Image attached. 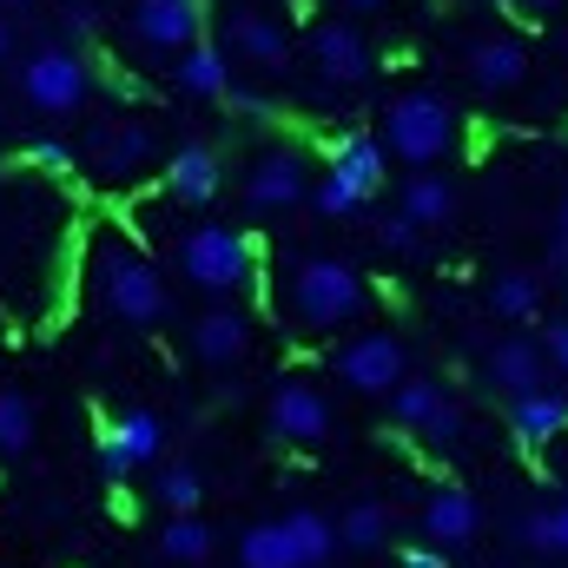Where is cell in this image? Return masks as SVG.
<instances>
[{"mask_svg":"<svg viewBox=\"0 0 568 568\" xmlns=\"http://www.w3.org/2000/svg\"><path fill=\"white\" fill-rule=\"evenodd\" d=\"M397 568H449V562H443L436 549H404V556H397Z\"/></svg>","mask_w":568,"mask_h":568,"instance_id":"36","label":"cell"},{"mask_svg":"<svg viewBox=\"0 0 568 568\" xmlns=\"http://www.w3.org/2000/svg\"><path fill=\"white\" fill-rule=\"evenodd\" d=\"M297 199H311V165H304V152H297V145L258 152L252 172H245V205H252V212H291Z\"/></svg>","mask_w":568,"mask_h":568,"instance_id":"10","label":"cell"},{"mask_svg":"<svg viewBox=\"0 0 568 568\" xmlns=\"http://www.w3.org/2000/svg\"><path fill=\"white\" fill-rule=\"evenodd\" d=\"M331 371H337V384H351L357 397H390V390L410 377V357H404V344H397L390 331H357V337L337 344Z\"/></svg>","mask_w":568,"mask_h":568,"instance_id":"6","label":"cell"},{"mask_svg":"<svg viewBox=\"0 0 568 568\" xmlns=\"http://www.w3.org/2000/svg\"><path fill=\"white\" fill-rule=\"evenodd\" d=\"M225 60H245V67H258V73H284L291 67V40H284V27L272 13H258V7H239L232 20H225Z\"/></svg>","mask_w":568,"mask_h":568,"instance_id":"14","label":"cell"},{"mask_svg":"<svg viewBox=\"0 0 568 568\" xmlns=\"http://www.w3.org/2000/svg\"><path fill=\"white\" fill-rule=\"evenodd\" d=\"M489 384L509 397V404H523V397H536V390H549V357H542V344L536 337H503L496 351H489Z\"/></svg>","mask_w":568,"mask_h":568,"instance_id":"16","label":"cell"},{"mask_svg":"<svg viewBox=\"0 0 568 568\" xmlns=\"http://www.w3.org/2000/svg\"><path fill=\"white\" fill-rule=\"evenodd\" d=\"M272 429H278L284 443H297V449L324 443V436H331V397H324L317 384H304V377L278 384V390H272Z\"/></svg>","mask_w":568,"mask_h":568,"instance_id":"15","label":"cell"},{"mask_svg":"<svg viewBox=\"0 0 568 568\" xmlns=\"http://www.w3.org/2000/svg\"><path fill=\"white\" fill-rule=\"evenodd\" d=\"M0 133H7V100H0Z\"/></svg>","mask_w":568,"mask_h":568,"instance_id":"42","label":"cell"},{"mask_svg":"<svg viewBox=\"0 0 568 568\" xmlns=\"http://www.w3.org/2000/svg\"><path fill=\"white\" fill-rule=\"evenodd\" d=\"M523 7H529V13H549V7H562V0H523Z\"/></svg>","mask_w":568,"mask_h":568,"instance_id":"41","label":"cell"},{"mask_svg":"<svg viewBox=\"0 0 568 568\" xmlns=\"http://www.w3.org/2000/svg\"><path fill=\"white\" fill-rule=\"evenodd\" d=\"M523 542L542 556H568V503H549L536 516H523Z\"/></svg>","mask_w":568,"mask_h":568,"instance_id":"31","label":"cell"},{"mask_svg":"<svg viewBox=\"0 0 568 568\" xmlns=\"http://www.w3.org/2000/svg\"><path fill=\"white\" fill-rule=\"evenodd\" d=\"M364 304H371V284L344 258H297L284 278V311L304 331H337V324L364 317Z\"/></svg>","mask_w":568,"mask_h":568,"instance_id":"3","label":"cell"},{"mask_svg":"<svg viewBox=\"0 0 568 568\" xmlns=\"http://www.w3.org/2000/svg\"><path fill=\"white\" fill-rule=\"evenodd\" d=\"M311 67H317L324 87H364L377 53H371L357 20H324V27H311Z\"/></svg>","mask_w":568,"mask_h":568,"instance_id":"8","label":"cell"},{"mask_svg":"<svg viewBox=\"0 0 568 568\" xmlns=\"http://www.w3.org/2000/svg\"><path fill=\"white\" fill-rule=\"evenodd\" d=\"M172 272L192 284V291H205V297L225 304V297H239L245 284L258 278V245L239 225H192L172 245Z\"/></svg>","mask_w":568,"mask_h":568,"instance_id":"2","label":"cell"},{"mask_svg":"<svg viewBox=\"0 0 568 568\" xmlns=\"http://www.w3.org/2000/svg\"><path fill=\"white\" fill-rule=\"evenodd\" d=\"M542 357H549V371L568 384V317H549V337H542Z\"/></svg>","mask_w":568,"mask_h":568,"instance_id":"35","label":"cell"},{"mask_svg":"<svg viewBox=\"0 0 568 568\" xmlns=\"http://www.w3.org/2000/svg\"><path fill=\"white\" fill-rule=\"evenodd\" d=\"M165 199L172 205H212L219 199V185H225V165H219V152L212 145H179L172 159H165Z\"/></svg>","mask_w":568,"mask_h":568,"instance_id":"19","label":"cell"},{"mask_svg":"<svg viewBox=\"0 0 568 568\" xmlns=\"http://www.w3.org/2000/svg\"><path fill=\"white\" fill-rule=\"evenodd\" d=\"M33 436H40V410H33V397H27V390H0V456L33 449Z\"/></svg>","mask_w":568,"mask_h":568,"instance_id":"29","label":"cell"},{"mask_svg":"<svg viewBox=\"0 0 568 568\" xmlns=\"http://www.w3.org/2000/svg\"><path fill=\"white\" fill-rule=\"evenodd\" d=\"M0 7H33V0H0Z\"/></svg>","mask_w":568,"mask_h":568,"instance_id":"43","label":"cell"},{"mask_svg":"<svg viewBox=\"0 0 568 568\" xmlns=\"http://www.w3.org/2000/svg\"><path fill=\"white\" fill-rule=\"evenodd\" d=\"M489 311H496L503 324L536 317V311H542V272H523V265L496 272V278H489Z\"/></svg>","mask_w":568,"mask_h":568,"instance_id":"25","label":"cell"},{"mask_svg":"<svg viewBox=\"0 0 568 568\" xmlns=\"http://www.w3.org/2000/svg\"><path fill=\"white\" fill-rule=\"evenodd\" d=\"M384 542H390V509H384V503H351V509L337 516V549L377 556Z\"/></svg>","mask_w":568,"mask_h":568,"instance_id":"26","label":"cell"},{"mask_svg":"<svg viewBox=\"0 0 568 568\" xmlns=\"http://www.w3.org/2000/svg\"><path fill=\"white\" fill-rule=\"evenodd\" d=\"M463 67H469V80H476L483 93H516V87L529 80V40L489 33V40H476V47L463 53Z\"/></svg>","mask_w":568,"mask_h":568,"instance_id":"18","label":"cell"},{"mask_svg":"<svg viewBox=\"0 0 568 568\" xmlns=\"http://www.w3.org/2000/svg\"><path fill=\"white\" fill-rule=\"evenodd\" d=\"M556 239H568V199L556 205Z\"/></svg>","mask_w":568,"mask_h":568,"instance_id":"39","label":"cell"},{"mask_svg":"<svg viewBox=\"0 0 568 568\" xmlns=\"http://www.w3.org/2000/svg\"><path fill=\"white\" fill-rule=\"evenodd\" d=\"M152 152H159V140H152L145 120H113V126H100V140H93V179L113 185V192H126L133 179L152 172Z\"/></svg>","mask_w":568,"mask_h":568,"instance_id":"11","label":"cell"},{"mask_svg":"<svg viewBox=\"0 0 568 568\" xmlns=\"http://www.w3.org/2000/svg\"><path fill=\"white\" fill-rule=\"evenodd\" d=\"M20 159H27L40 179H73V145L67 140H27L20 145Z\"/></svg>","mask_w":568,"mask_h":568,"instance_id":"32","label":"cell"},{"mask_svg":"<svg viewBox=\"0 0 568 568\" xmlns=\"http://www.w3.org/2000/svg\"><path fill=\"white\" fill-rule=\"evenodd\" d=\"M417 232H429V225H449L456 219V185L443 179V172H410L404 179V205H397Z\"/></svg>","mask_w":568,"mask_h":568,"instance_id":"23","label":"cell"},{"mask_svg":"<svg viewBox=\"0 0 568 568\" xmlns=\"http://www.w3.org/2000/svg\"><path fill=\"white\" fill-rule=\"evenodd\" d=\"M489 7H509V0H489Z\"/></svg>","mask_w":568,"mask_h":568,"instance_id":"44","label":"cell"},{"mask_svg":"<svg viewBox=\"0 0 568 568\" xmlns=\"http://www.w3.org/2000/svg\"><path fill=\"white\" fill-rule=\"evenodd\" d=\"M172 87H179L185 100H225V93H232V60H225V47H219V40H192V47L172 60Z\"/></svg>","mask_w":568,"mask_h":568,"instance_id":"21","label":"cell"},{"mask_svg":"<svg viewBox=\"0 0 568 568\" xmlns=\"http://www.w3.org/2000/svg\"><path fill=\"white\" fill-rule=\"evenodd\" d=\"M126 33L145 53H185L192 40H205V0H126Z\"/></svg>","mask_w":568,"mask_h":568,"instance_id":"7","label":"cell"},{"mask_svg":"<svg viewBox=\"0 0 568 568\" xmlns=\"http://www.w3.org/2000/svg\"><path fill=\"white\" fill-rule=\"evenodd\" d=\"M159 449H165V424H159L152 410H120V417L100 424V469H106L113 483L140 476Z\"/></svg>","mask_w":568,"mask_h":568,"instance_id":"9","label":"cell"},{"mask_svg":"<svg viewBox=\"0 0 568 568\" xmlns=\"http://www.w3.org/2000/svg\"><path fill=\"white\" fill-rule=\"evenodd\" d=\"M384 159H404V165H417L429 172L449 145H456V106L443 100V93H429V87H410V93H397L390 106H384Z\"/></svg>","mask_w":568,"mask_h":568,"instance_id":"4","label":"cell"},{"mask_svg":"<svg viewBox=\"0 0 568 568\" xmlns=\"http://www.w3.org/2000/svg\"><path fill=\"white\" fill-rule=\"evenodd\" d=\"M509 429H516V443L549 449L556 436H568V397H562V390H536V397L509 404Z\"/></svg>","mask_w":568,"mask_h":568,"instance_id":"22","label":"cell"},{"mask_svg":"<svg viewBox=\"0 0 568 568\" xmlns=\"http://www.w3.org/2000/svg\"><path fill=\"white\" fill-rule=\"evenodd\" d=\"M377 239H384V252H397V258H410V252L424 245V232H417L404 212H397V219H384V232H377Z\"/></svg>","mask_w":568,"mask_h":568,"instance_id":"34","label":"cell"},{"mask_svg":"<svg viewBox=\"0 0 568 568\" xmlns=\"http://www.w3.org/2000/svg\"><path fill=\"white\" fill-rule=\"evenodd\" d=\"M337 7H351V13H371V7H384V0H337Z\"/></svg>","mask_w":568,"mask_h":568,"instance_id":"40","label":"cell"},{"mask_svg":"<svg viewBox=\"0 0 568 568\" xmlns=\"http://www.w3.org/2000/svg\"><path fill=\"white\" fill-rule=\"evenodd\" d=\"M212 523L205 516H172L165 529H159V556L165 562H179V568H199V562H212Z\"/></svg>","mask_w":568,"mask_h":568,"instance_id":"27","label":"cell"},{"mask_svg":"<svg viewBox=\"0 0 568 568\" xmlns=\"http://www.w3.org/2000/svg\"><path fill=\"white\" fill-rule=\"evenodd\" d=\"M93 60L80 53V47H33L27 60H20V73H13V87H20V100L33 106V113H47V120H67V113H80L87 100H93Z\"/></svg>","mask_w":568,"mask_h":568,"instance_id":"5","label":"cell"},{"mask_svg":"<svg viewBox=\"0 0 568 568\" xmlns=\"http://www.w3.org/2000/svg\"><path fill=\"white\" fill-rule=\"evenodd\" d=\"M152 496H159V509H165V516H199V503H205V469L172 463V469H159Z\"/></svg>","mask_w":568,"mask_h":568,"instance_id":"28","label":"cell"},{"mask_svg":"<svg viewBox=\"0 0 568 568\" xmlns=\"http://www.w3.org/2000/svg\"><path fill=\"white\" fill-rule=\"evenodd\" d=\"M87 291L93 304L126 324V331H152L165 311H172V291H165V272L152 265V252H140L120 225H100L87 239Z\"/></svg>","mask_w":568,"mask_h":568,"instance_id":"1","label":"cell"},{"mask_svg":"<svg viewBox=\"0 0 568 568\" xmlns=\"http://www.w3.org/2000/svg\"><path fill=\"white\" fill-rule=\"evenodd\" d=\"M549 272H568V239H556V232H549Z\"/></svg>","mask_w":568,"mask_h":568,"instance_id":"37","label":"cell"},{"mask_svg":"<svg viewBox=\"0 0 568 568\" xmlns=\"http://www.w3.org/2000/svg\"><path fill=\"white\" fill-rule=\"evenodd\" d=\"M476 529H483V509H476V496L469 489H436L424 503V536L429 549L443 556V549H463V542H476Z\"/></svg>","mask_w":568,"mask_h":568,"instance_id":"20","label":"cell"},{"mask_svg":"<svg viewBox=\"0 0 568 568\" xmlns=\"http://www.w3.org/2000/svg\"><path fill=\"white\" fill-rule=\"evenodd\" d=\"M390 417L404 429H417V436H429V443H456L463 436V410L449 404V390L436 377H404L390 390Z\"/></svg>","mask_w":568,"mask_h":568,"instance_id":"12","label":"cell"},{"mask_svg":"<svg viewBox=\"0 0 568 568\" xmlns=\"http://www.w3.org/2000/svg\"><path fill=\"white\" fill-rule=\"evenodd\" d=\"M384 172H390V159H384L377 133H344V140L331 145V159H324V179H337V185L357 192L364 205L384 192Z\"/></svg>","mask_w":568,"mask_h":568,"instance_id":"17","label":"cell"},{"mask_svg":"<svg viewBox=\"0 0 568 568\" xmlns=\"http://www.w3.org/2000/svg\"><path fill=\"white\" fill-rule=\"evenodd\" d=\"M278 523H284V542H291L297 568H324L331 556H337V523H331V516H317V509H291V516H278Z\"/></svg>","mask_w":568,"mask_h":568,"instance_id":"24","label":"cell"},{"mask_svg":"<svg viewBox=\"0 0 568 568\" xmlns=\"http://www.w3.org/2000/svg\"><path fill=\"white\" fill-rule=\"evenodd\" d=\"M239 568H297L291 542H284V523H252L239 536Z\"/></svg>","mask_w":568,"mask_h":568,"instance_id":"30","label":"cell"},{"mask_svg":"<svg viewBox=\"0 0 568 568\" xmlns=\"http://www.w3.org/2000/svg\"><path fill=\"white\" fill-rule=\"evenodd\" d=\"M185 344H192L199 364L232 371V364L252 351V311H239V304H205V311L185 324Z\"/></svg>","mask_w":568,"mask_h":568,"instance_id":"13","label":"cell"},{"mask_svg":"<svg viewBox=\"0 0 568 568\" xmlns=\"http://www.w3.org/2000/svg\"><path fill=\"white\" fill-rule=\"evenodd\" d=\"M311 205H317L324 219H357V212H364V199H357V192H344V185H337V179H324V172H317V185H311Z\"/></svg>","mask_w":568,"mask_h":568,"instance_id":"33","label":"cell"},{"mask_svg":"<svg viewBox=\"0 0 568 568\" xmlns=\"http://www.w3.org/2000/svg\"><path fill=\"white\" fill-rule=\"evenodd\" d=\"M13 60V27H7V13H0V67Z\"/></svg>","mask_w":568,"mask_h":568,"instance_id":"38","label":"cell"}]
</instances>
